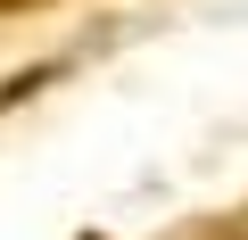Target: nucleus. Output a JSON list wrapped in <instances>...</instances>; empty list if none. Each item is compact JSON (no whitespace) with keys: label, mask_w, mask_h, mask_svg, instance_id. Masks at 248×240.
Wrapping results in <instances>:
<instances>
[{"label":"nucleus","mask_w":248,"mask_h":240,"mask_svg":"<svg viewBox=\"0 0 248 240\" xmlns=\"http://www.w3.org/2000/svg\"><path fill=\"white\" fill-rule=\"evenodd\" d=\"M25 9H50V0H0V17H25Z\"/></svg>","instance_id":"f257e3e1"}]
</instances>
